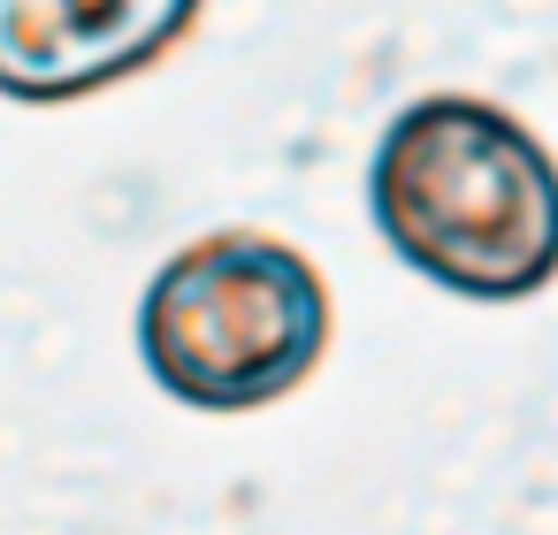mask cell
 Wrapping results in <instances>:
<instances>
[{
	"label": "cell",
	"instance_id": "cell-3",
	"mask_svg": "<svg viewBox=\"0 0 558 535\" xmlns=\"http://www.w3.org/2000/svg\"><path fill=\"white\" fill-rule=\"evenodd\" d=\"M207 0H0V100L70 108L146 77L192 39Z\"/></svg>",
	"mask_w": 558,
	"mask_h": 535
},
{
	"label": "cell",
	"instance_id": "cell-1",
	"mask_svg": "<svg viewBox=\"0 0 558 535\" xmlns=\"http://www.w3.org/2000/svg\"><path fill=\"white\" fill-rule=\"evenodd\" d=\"M367 215L413 276L474 306L535 299L558 276V161L474 93L390 115L367 161Z\"/></svg>",
	"mask_w": 558,
	"mask_h": 535
},
{
	"label": "cell",
	"instance_id": "cell-2",
	"mask_svg": "<svg viewBox=\"0 0 558 535\" xmlns=\"http://www.w3.org/2000/svg\"><path fill=\"white\" fill-rule=\"evenodd\" d=\"M329 352L322 268L268 230H215L169 253L138 299V360L192 413H260Z\"/></svg>",
	"mask_w": 558,
	"mask_h": 535
}]
</instances>
